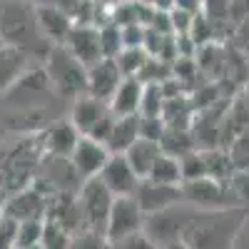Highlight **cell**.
<instances>
[{
    "mask_svg": "<svg viewBox=\"0 0 249 249\" xmlns=\"http://www.w3.org/2000/svg\"><path fill=\"white\" fill-rule=\"evenodd\" d=\"M247 219V210H217V212H197L192 222L182 232V244L190 249H234L239 232Z\"/></svg>",
    "mask_w": 249,
    "mask_h": 249,
    "instance_id": "1",
    "label": "cell"
},
{
    "mask_svg": "<svg viewBox=\"0 0 249 249\" xmlns=\"http://www.w3.org/2000/svg\"><path fill=\"white\" fill-rule=\"evenodd\" d=\"M0 40H3V45L23 50L30 60L40 53H43V57L50 53V45L37 30L33 3L0 0Z\"/></svg>",
    "mask_w": 249,
    "mask_h": 249,
    "instance_id": "2",
    "label": "cell"
},
{
    "mask_svg": "<svg viewBox=\"0 0 249 249\" xmlns=\"http://www.w3.org/2000/svg\"><path fill=\"white\" fill-rule=\"evenodd\" d=\"M45 60H48L45 77L55 88L57 95L68 97L72 102L77 97H82V95H88V68H82L62 45L50 48Z\"/></svg>",
    "mask_w": 249,
    "mask_h": 249,
    "instance_id": "3",
    "label": "cell"
},
{
    "mask_svg": "<svg viewBox=\"0 0 249 249\" xmlns=\"http://www.w3.org/2000/svg\"><path fill=\"white\" fill-rule=\"evenodd\" d=\"M182 202L190 204L197 212H217V210H234V207H239V199L232 192L230 182H217L210 177L182 182Z\"/></svg>",
    "mask_w": 249,
    "mask_h": 249,
    "instance_id": "4",
    "label": "cell"
},
{
    "mask_svg": "<svg viewBox=\"0 0 249 249\" xmlns=\"http://www.w3.org/2000/svg\"><path fill=\"white\" fill-rule=\"evenodd\" d=\"M195 214H197V210H192L190 204L179 202V204L167 207V210H162V212L147 214L142 234L147 237L157 249L167 247V244H175V242L182 239V232L187 230V224L192 222Z\"/></svg>",
    "mask_w": 249,
    "mask_h": 249,
    "instance_id": "5",
    "label": "cell"
},
{
    "mask_svg": "<svg viewBox=\"0 0 249 249\" xmlns=\"http://www.w3.org/2000/svg\"><path fill=\"white\" fill-rule=\"evenodd\" d=\"M112 202H115V197L110 195L107 187L100 182V177L82 182L80 190H77V204H80V212H82V230L105 237V224H107V214H110Z\"/></svg>",
    "mask_w": 249,
    "mask_h": 249,
    "instance_id": "6",
    "label": "cell"
},
{
    "mask_svg": "<svg viewBox=\"0 0 249 249\" xmlns=\"http://www.w3.org/2000/svg\"><path fill=\"white\" fill-rule=\"evenodd\" d=\"M144 219H147V214L140 210L135 197H115L107 214V224H105V239L110 244H117L122 239L142 234Z\"/></svg>",
    "mask_w": 249,
    "mask_h": 249,
    "instance_id": "7",
    "label": "cell"
},
{
    "mask_svg": "<svg viewBox=\"0 0 249 249\" xmlns=\"http://www.w3.org/2000/svg\"><path fill=\"white\" fill-rule=\"evenodd\" d=\"M48 199L43 190L28 184L23 190H18L13 197L5 199L3 214L15 219V222H30V219H45L48 214Z\"/></svg>",
    "mask_w": 249,
    "mask_h": 249,
    "instance_id": "8",
    "label": "cell"
},
{
    "mask_svg": "<svg viewBox=\"0 0 249 249\" xmlns=\"http://www.w3.org/2000/svg\"><path fill=\"white\" fill-rule=\"evenodd\" d=\"M97 177L110 190L112 197H135V190L140 184V177L135 175L124 155H110V160L105 162V167Z\"/></svg>",
    "mask_w": 249,
    "mask_h": 249,
    "instance_id": "9",
    "label": "cell"
},
{
    "mask_svg": "<svg viewBox=\"0 0 249 249\" xmlns=\"http://www.w3.org/2000/svg\"><path fill=\"white\" fill-rule=\"evenodd\" d=\"M107 160H110L107 147L95 142V140H90V137H80V142L75 144V150L70 155V164H72V170L77 172V177L82 182L97 177Z\"/></svg>",
    "mask_w": 249,
    "mask_h": 249,
    "instance_id": "10",
    "label": "cell"
},
{
    "mask_svg": "<svg viewBox=\"0 0 249 249\" xmlns=\"http://www.w3.org/2000/svg\"><path fill=\"white\" fill-rule=\"evenodd\" d=\"M65 48L82 68H92L102 60L100 53V30L95 25H72L68 40H65Z\"/></svg>",
    "mask_w": 249,
    "mask_h": 249,
    "instance_id": "11",
    "label": "cell"
},
{
    "mask_svg": "<svg viewBox=\"0 0 249 249\" xmlns=\"http://www.w3.org/2000/svg\"><path fill=\"white\" fill-rule=\"evenodd\" d=\"M135 199L144 214H155V212H162L167 207H175L182 202V187L157 184L152 179H140L137 190H135Z\"/></svg>",
    "mask_w": 249,
    "mask_h": 249,
    "instance_id": "12",
    "label": "cell"
},
{
    "mask_svg": "<svg viewBox=\"0 0 249 249\" xmlns=\"http://www.w3.org/2000/svg\"><path fill=\"white\" fill-rule=\"evenodd\" d=\"M35 20H37V30L43 35V40L55 48V45H65V40L72 30V20L68 13H62L57 5H35Z\"/></svg>",
    "mask_w": 249,
    "mask_h": 249,
    "instance_id": "13",
    "label": "cell"
},
{
    "mask_svg": "<svg viewBox=\"0 0 249 249\" xmlns=\"http://www.w3.org/2000/svg\"><path fill=\"white\" fill-rule=\"evenodd\" d=\"M122 80L124 77L120 75L115 60H100L97 65L88 68V95L102 102H110Z\"/></svg>",
    "mask_w": 249,
    "mask_h": 249,
    "instance_id": "14",
    "label": "cell"
},
{
    "mask_svg": "<svg viewBox=\"0 0 249 249\" xmlns=\"http://www.w3.org/2000/svg\"><path fill=\"white\" fill-rule=\"evenodd\" d=\"M28 65H30V57L23 50L10 45L0 48V95L10 92L28 75Z\"/></svg>",
    "mask_w": 249,
    "mask_h": 249,
    "instance_id": "15",
    "label": "cell"
},
{
    "mask_svg": "<svg viewBox=\"0 0 249 249\" xmlns=\"http://www.w3.org/2000/svg\"><path fill=\"white\" fill-rule=\"evenodd\" d=\"M107 112H110L107 102L95 100V97H90V95H82V97H77V100L72 102L70 122H72V127H75L82 137H85V135H90V130H92Z\"/></svg>",
    "mask_w": 249,
    "mask_h": 249,
    "instance_id": "16",
    "label": "cell"
},
{
    "mask_svg": "<svg viewBox=\"0 0 249 249\" xmlns=\"http://www.w3.org/2000/svg\"><path fill=\"white\" fill-rule=\"evenodd\" d=\"M142 82L137 77H124L120 82V88L115 90L112 100L107 102V107L115 117H132L140 115V100H142Z\"/></svg>",
    "mask_w": 249,
    "mask_h": 249,
    "instance_id": "17",
    "label": "cell"
},
{
    "mask_svg": "<svg viewBox=\"0 0 249 249\" xmlns=\"http://www.w3.org/2000/svg\"><path fill=\"white\" fill-rule=\"evenodd\" d=\"M80 132L72 127V122H55L53 127L45 132V150L50 157H57V160H70L75 144L80 142Z\"/></svg>",
    "mask_w": 249,
    "mask_h": 249,
    "instance_id": "18",
    "label": "cell"
},
{
    "mask_svg": "<svg viewBox=\"0 0 249 249\" xmlns=\"http://www.w3.org/2000/svg\"><path fill=\"white\" fill-rule=\"evenodd\" d=\"M140 140V115L132 117H115L112 132L105 142L110 155H124Z\"/></svg>",
    "mask_w": 249,
    "mask_h": 249,
    "instance_id": "19",
    "label": "cell"
},
{
    "mask_svg": "<svg viewBox=\"0 0 249 249\" xmlns=\"http://www.w3.org/2000/svg\"><path fill=\"white\" fill-rule=\"evenodd\" d=\"M162 155V147L157 142H150V140H137L132 147L124 152V157H127V162H130V167L135 170V175L140 177V179H144L150 175V170H152V164L157 162V157Z\"/></svg>",
    "mask_w": 249,
    "mask_h": 249,
    "instance_id": "20",
    "label": "cell"
},
{
    "mask_svg": "<svg viewBox=\"0 0 249 249\" xmlns=\"http://www.w3.org/2000/svg\"><path fill=\"white\" fill-rule=\"evenodd\" d=\"M160 147L164 155H170L175 160H182L184 155H190L197 150L195 144V137H192V130H175V127H167L160 140Z\"/></svg>",
    "mask_w": 249,
    "mask_h": 249,
    "instance_id": "21",
    "label": "cell"
},
{
    "mask_svg": "<svg viewBox=\"0 0 249 249\" xmlns=\"http://www.w3.org/2000/svg\"><path fill=\"white\" fill-rule=\"evenodd\" d=\"M144 179H152L157 184H172V187H182V170H179V160L170 157V155H160L157 162L152 164L150 175Z\"/></svg>",
    "mask_w": 249,
    "mask_h": 249,
    "instance_id": "22",
    "label": "cell"
},
{
    "mask_svg": "<svg viewBox=\"0 0 249 249\" xmlns=\"http://www.w3.org/2000/svg\"><path fill=\"white\" fill-rule=\"evenodd\" d=\"M202 155H204L207 177L210 179H217V182H230L232 179L234 167H232V160H230V155H227V150H222V147L202 150Z\"/></svg>",
    "mask_w": 249,
    "mask_h": 249,
    "instance_id": "23",
    "label": "cell"
},
{
    "mask_svg": "<svg viewBox=\"0 0 249 249\" xmlns=\"http://www.w3.org/2000/svg\"><path fill=\"white\" fill-rule=\"evenodd\" d=\"M147 53L142 48H124L117 57H115V65L120 70L122 77H137L140 70L144 68V62H147Z\"/></svg>",
    "mask_w": 249,
    "mask_h": 249,
    "instance_id": "24",
    "label": "cell"
},
{
    "mask_svg": "<svg viewBox=\"0 0 249 249\" xmlns=\"http://www.w3.org/2000/svg\"><path fill=\"white\" fill-rule=\"evenodd\" d=\"M164 90L162 85H144L140 100V117H162L164 110Z\"/></svg>",
    "mask_w": 249,
    "mask_h": 249,
    "instance_id": "25",
    "label": "cell"
},
{
    "mask_svg": "<svg viewBox=\"0 0 249 249\" xmlns=\"http://www.w3.org/2000/svg\"><path fill=\"white\" fill-rule=\"evenodd\" d=\"M100 53H102V60H115L124 48H122V35H120V28L115 23H105L100 25Z\"/></svg>",
    "mask_w": 249,
    "mask_h": 249,
    "instance_id": "26",
    "label": "cell"
},
{
    "mask_svg": "<svg viewBox=\"0 0 249 249\" xmlns=\"http://www.w3.org/2000/svg\"><path fill=\"white\" fill-rule=\"evenodd\" d=\"M45 219H30V222H18V237H15V249H33L40 244L43 237Z\"/></svg>",
    "mask_w": 249,
    "mask_h": 249,
    "instance_id": "27",
    "label": "cell"
},
{
    "mask_svg": "<svg viewBox=\"0 0 249 249\" xmlns=\"http://www.w3.org/2000/svg\"><path fill=\"white\" fill-rule=\"evenodd\" d=\"M70 239H72V234L68 230H62L60 224L45 219L43 237H40V249H68L70 247Z\"/></svg>",
    "mask_w": 249,
    "mask_h": 249,
    "instance_id": "28",
    "label": "cell"
},
{
    "mask_svg": "<svg viewBox=\"0 0 249 249\" xmlns=\"http://www.w3.org/2000/svg\"><path fill=\"white\" fill-rule=\"evenodd\" d=\"M227 155L232 160L234 172H249V130H244L230 147H227Z\"/></svg>",
    "mask_w": 249,
    "mask_h": 249,
    "instance_id": "29",
    "label": "cell"
},
{
    "mask_svg": "<svg viewBox=\"0 0 249 249\" xmlns=\"http://www.w3.org/2000/svg\"><path fill=\"white\" fill-rule=\"evenodd\" d=\"M179 170H182V182H192V179L207 177V164H204L202 150H195L190 155H184L179 160Z\"/></svg>",
    "mask_w": 249,
    "mask_h": 249,
    "instance_id": "30",
    "label": "cell"
},
{
    "mask_svg": "<svg viewBox=\"0 0 249 249\" xmlns=\"http://www.w3.org/2000/svg\"><path fill=\"white\" fill-rule=\"evenodd\" d=\"M230 10H232V0H202L199 13L217 25H230Z\"/></svg>",
    "mask_w": 249,
    "mask_h": 249,
    "instance_id": "31",
    "label": "cell"
},
{
    "mask_svg": "<svg viewBox=\"0 0 249 249\" xmlns=\"http://www.w3.org/2000/svg\"><path fill=\"white\" fill-rule=\"evenodd\" d=\"M167 124H164L162 117H140V137L142 140H150V142H157L162 140Z\"/></svg>",
    "mask_w": 249,
    "mask_h": 249,
    "instance_id": "32",
    "label": "cell"
},
{
    "mask_svg": "<svg viewBox=\"0 0 249 249\" xmlns=\"http://www.w3.org/2000/svg\"><path fill=\"white\" fill-rule=\"evenodd\" d=\"M68 249H112V247H110V242L102 237V234L80 232V234H72Z\"/></svg>",
    "mask_w": 249,
    "mask_h": 249,
    "instance_id": "33",
    "label": "cell"
},
{
    "mask_svg": "<svg viewBox=\"0 0 249 249\" xmlns=\"http://www.w3.org/2000/svg\"><path fill=\"white\" fill-rule=\"evenodd\" d=\"M120 35H122V48H142L147 28L144 25H124V28H120Z\"/></svg>",
    "mask_w": 249,
    "mask_h": 249,
    "instance_id": "34",
    "label": "cell"
},
{
    "mask_svg": "<svg viewBox=\"0 0 249 249\" xmlns=\"http://www.w3.org/2000/svg\"><path fill=\"white\" fill-rule=\"evenodd\" d=\"M112 124H115V115L107 112V115L90 130V135H85V137H90V140H95V142H100V144H105L107 137H110V132H112Z\"/></svg>",
    "mask_w": 249,
    "mask_h": 249,
    "instance_id": "35",
    "label": "cell"
},
{
    "mask_svg": "<svg viewBox=\"0 0 249 249\" xmlns=\"http://www.w3.org/2000/svg\"><path fill=\"white\" fill-rule=\"evenodd\" d=\"M170 20H172V33L175 35H190L195 15L192 13H184V10H172L170 13Z\"/></svg>",
    "mask_w": 249,
    "mask_h": 249,
    "instance_id": "36",
    "label": "cell"
},
{
    "mask_svg": "<svg viewBox=\"0 0 249 249\" xmlns=\"http://www.w3.org/2000/svg\"><path fill=\"white\" fill-rule=\"evenodd\" d=\"M247 20H249V0H232L230 25H242Z\"/></svg>",
    "mask_w": 249,
    "mask_h": 249,
    "instance_id": "37",
    "label": "cell"
},
{
    "mask_svg": "<svg viewBox=\"0 0 249 249\" xmlns=\"http://www.w3.org/2000/svg\"><path fill=\"white\" fill-rule=\"evenodd\" d=\"M112 249H157L144 234H137V237H130V239H122L117 244H110Z\"/></svg>",
    "mask_w": 249,
    "mask_h": 249,
    "instance_id": "38",
    "label": "cell"
},
{
    "mask_svg": "<svg viewBox=\"0 0 249 249\" xmlns=\"http://www.w3.org/2000/svg\"><path fill=\"white\" fill-rule=\"evenodd\" d=\"M175 10H184V13L197 15L202 10V0H175Z\"/></svg>",
    "mask_w": 249,
    "mask_h": 249,
    "instance_id": "39",
    "label": "cell"
},
{
    "mask_svg": "<svg viewBox=\"0 0 249 249\" xmlns=\"http://www.w3.org/2000/svg\"><path fill=\"white\" fill-rule=\"evenodd\" d=\"M152 8L160 10V13H172L175 10V0H155Z\"/></svg>",
    "mask_w": 249,
    "mask_h": 249,
    "instance_id": "40",
    "label": "cell"
},
{
    "mask_svg": "<svg viewBox=\"0 0 249 249\" xmlns=\"http://www.w3.org/2000/svg\"><path fill=\"white\" fill-rule=\"evenodd\" d=\"M160 249H190L187 244H182V242H175V244H167V247H160Z\"/></svg>",
    "mask_w": 249,
    "mask_h": 249,
    "instance_id": "41",
    "label": "cell"
},
{
    "mask_svg": "<svg viewBox=\"0 0 249 249\" xmlns=\"http://www.w3.org/2000/svg\"><path fill=\"white\" fill-rule=\"evenodd\" d=\"M33 5H55V0H30Z\"/></svg>",
    "mask_w": 249,
    "mask_h": 249,
    "instance_id": "42",
    "label": "cell"
},
{
    "mask_svg": "<svg viewBox=\"0 0 249 249\" xmlns=\"http://www.w3.org/2000/svg\"><path fill=\"white\" fill-rule=\"evenodd\" d=\"M137 3H142V5H152L155 0H137Z\"/></svg>",
    "mask_w": 249,
    "mask_h": 249,
    "instance_id": "43",
    "label": "cell"
},
{
    "mask_svg": "<svg viewBox=\"0 0 249 249\" xmlns=\"http://www.w3.org/2000/svg\"><path fill=\"white\" fill-rule=\"evenodd\" d=\"M13 3H30V0H13Z\"/></svg>",
    "mask_w": 249,
    "mask_h": 249,
    "instance_id": "44",
    "label": "cell"
},
{
    "mask_svg": "<svg viewBox=\"0 0 249 249\" xmlns=\"http://www.w3.org/2000/svg\"><path fill=\"white\" fill-rule=\"evenodd\" d=\"M0 48H3V40H0Z\"/></svg>",
    "mask_w": 249,
    "mask_h": 249,
    "instance_id": "45",
    "label": "cell"
}]
</instances>
